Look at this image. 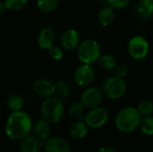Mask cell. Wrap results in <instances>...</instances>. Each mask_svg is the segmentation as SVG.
I'll return each mask as SVG.
<instances>
[{"mask_svg": "<svg viewBox=\"0 0 153 152\" xmlns=\"http://www.w3.org/2000/svg\"><path fill=\"white\" fill-rule=\"evenodd\" d=\"M45 152H71L69 143L63 138H48L44 144Z\"/></svg>", "mask_w": 153, "mask_h": 152, "instance_id": "obj_12", "label": "cell"}, {"mask_svg": "<svg viewBox=\"0 0 153 152\" xmlns=\"http://www.w3.org/2000/svg\"><path fill=\"white\" fill-rule=\"evenodd\" d=\"M128 53L135 60L145 58L149 53L150 45L143 36H134L128 42Z\"/></svg>", "mask_w": 153, "mask_h": 152, "instance_id": "obj_6", "label": "cell"}, {"mask_svg": "<svg viewBox=\"0 0 153 152\" xmlns=\"http://www.w3.org/2000/svg\"><path fill=\"white\" fill-rule=\"evenodd\" d=\"M128 67L126 64L124 63H117V65H116V67L114 68V72H115V75L120 78H125L127 74H128Z\"/></svg>", "mask_w": 153, "mask_h": 152, "instance_id": "obj_29", "label": "cell"}, {"mask_svg": "<svg viewBox=\"0 0 153 152\" xmlns=\"http://www.w3.org/2000/svg\"><path fill=\"white\" fill-rule=\"evenodd\" d=\"M151 1H152V2H153V0H151Z\"/></svg>", "mask_w": 153, "mask_h": 152, "instance_id": "obj_32", "label": "cell"}, {"mask_svg": "<svg viewBox=\"0 0 153 152\" xmlns=\"http://www.w3.org/2000/svg\"><path fill=\"white\" fill-rule=\"evenodd\" d=\"M137 109L142 116H152L153 113V103L150 100H143L138 105Z\"/></svg>", "mask_w": 153, "mask_h": 152, "instance_id": "obj_26", "label": "cell"}, {"mask_svg": "<svg viewBox=\"0 0 153 152\" xmlns=\"http://www.w3.org/2000/svg\"><path fill=\"white\" fill-rule=\"evenodd\" d=\"M100 56L101 48L99 42L95 39H85L77 47V56L82 64L92 65L99 60Z\"/></svg>", "mask_w": 153, "mask_h": 152, "instance_id": "obj_4", "label": "cell"}, {"mask_svg": "<svg viewBox=\"0 0 153 152\" xmlns=\"http://www.w3.org/2000/svg\"><path fill=\"white\" fill-rule=\"evenodd\" d=\"M32 90L34 93L42 99L53 97L56 94V85L47 79H38L33 82Z\"/></svg>", "mask_w": 153, "mask_h": 152, "instance_id": "obj_10", "label": "cell"}, {"mask_svg": "<svg viewBox=\"0 0 153 152\" xmlns=\"http://www.w3.org/2000/svg\"><path fill=\"white\" fill-rule=\"evenodd\" d=\"M6 104H7L8 108L12 112L20 111L22 109V108L24 106V99L21 95L15 93V94H12L8 97Z\"/></svg>", "mask_w": 153, "mask_h": 152, "instance_id": "obj_20", "label": "cell"}, {"mask_svg": "<svg viewBox=\"0 0 153 152\" xmlns=\"http://www.w3.org/2000/svg\"><path fill=\"white\" fill-rule=\"evenodd\" d=\"M98 62H99L100 66L102 69L106 70V71L114 70V68L117 65V61L116 57L113 55H110V54L101 55L100 56Z\"/></svg>", "mask_w": 153, "mask_h": 152, "instance_id": "obj_21", "label": "cell"}, {"mask_svg": "<svg viewBox=\"0 0 153 152\" xmlns=\"http://www.w3.org/2000/svg\"><path fill=\"white\" fill-rule=\"evenodd\" d=\"M59 4V0H37V6L42 13H52Z\"/></svg>", "mask_w": 153, "mask_h": 152, "instance_id": "obj_22", "label": "cell"}, {"mask_svg": "<svg viewBox=\"0 0 153 152\" xmlns=\"http://www.w3.org/2000/svg\"><path fill=\"white\" fill-rule=\"evenodd\" d=\"M116 18L115 9L110 5L103 6L98 13V21L102 26H109L112 24Z\"/></svg>", "mask_w": 153, "mask_h": 152, "instance_id": "obj_16", "label": "cell"}, {"mask_svg": "<svg viewBox=\"0 0 153 152\" xmlns=\"http://www.w3.org/2000/svg\"><path fill=\"white\" fill-rule=\"evenodd\" d=\"M33 131L39 141L46 142L51 134V124H49L45 119H38L33 124Z\"/></svg>", "mask_w": 153, "mask_h": 152, "instance_id": "obj_14", "label": "cell"}, {"mask_svg": "<svg viewBox=\"0 0 153 152\" xmlns=\"http://www.w3.org/2000/svg\"><path fill=\"white\" fill-rule=\"evenodd\" d=\"M20 151L21 152H39V139L28 134L26 137L21 140Z\"/></svg>", "mask_w": 153, "mask_h": 152, "instance_id": "obj_17", "label": "cell"}, {"mask_svg": "<svg viewBox=\"0 0 153 152\" xmlns=\"http://www.w3.org/2000/svg\"><path fill=\"white\" fill-rule=\"evenodd\" d=\"M139 128L143 134L147 136L153 135V116H142L139 124Z\"/></svg>", "mask_w": 153, "mask_h": 152, "instance_id": "obj_24", "label": "cell"}, {"mask_svg": "<svg viewBox=\"0 0 153 152\" xmlns=\"http://www.w3.org/2000/svg\"><path fill=\"white\" fill-rule=\"evenodd\" d=\"M101 90L107 98L110 99H118L122 98L126 91V82L123 78L116 75L109 76L103 82Z\"/></svg>", "mask_w": 153, "mask_h": 152, "instance_id": "obj_5", "label": "cell"}, {"mask_svg": "<svg viewBox=\"0 0 153 152\" xmlns=\"http://www.w3.org/2000/svg\"><path fill=\"white\" fill-rule=\"evenodd\" d=\"M5 10H7V9H6V6L4 4V2L0 1V15L3 14L5 12Z\"/></svg>", "mask_w": 153, "mask_h": 152, "instance_id": "obj_31", "label": "cell"}, {"mask_svg": "<svg viewBox=\"0 0 153 152\" xmlns=\"http://www.w3.org/2000/svg\"><path fill=\"white\" fill-rule=\"evenodd\" d=\"M6 9L12 12L22 10L28 3V0H4Z\"/></svg>", "mask_w": 153, "mask_h": 152, "instance_id": "obj_25", "label": "cell"}, {"mask_svg": "<svg viewBox=\"0 0 153 152\" xmlns=\"http://www.w3.org/2000/svg\"><path fill=\"white\" fill-rule=\"evenodd\" d=\"M135 13L142 19H150L153 16V2L151 0H138L135 4Z\"/></svg>", "mask_w": 153, "mask_h": 152, "instance_id": "obj_15", "label": "cell"}, {"mask_svg": "<svg viewBox=\"0 0 153 152\" xmlns=\"http://www.w3.org/2000/svg\"><path fill=\"white\" fill-rule=\"evenodd\" d=\"M152 47H153V43H152Z\"/></svg>", "mask_w": 153, "mask_h": 152, "instance_id": "obj_33", "label": "cell"}, {"mask_svg": "<svg viewBox=\"0 0 153 152\" xmlns=\"http://www.w3.org/2000/svg\"><path fill=\"white\" fill-rule=\"evenodd\" d=\"M80 43H81L80 34L74 29H68L65 30L61 36L62 47L67 51L74 50L75 48L78 47Z\"/></svg>", "mask_w": 153, "mask_h": 152, "instance_id": "obj_11", "label": "cell"}, {"mask_svg": "<svg viewBox=\"0 0 153 152\" xmlns=\"http://www.w3.org/2000/svg\"><path fill=\"white\" fill-rule=\"evenodd\" d=\"M108 119V112L100 107L91 108L84 116V122L90 128L97 129L102 127Z\"/></svg>", "mask_w": 153, "mask_h": 152, "instance_id": "obj_7", "label": "cell"}, {"mask_svg": "<svg viewBox=\"0 0 153 152\" xmlns=\"http://www.w3.org/2000/svg\"><path fill=\"white\" fill-rule=\"evenodd\" d=\"M56 94L60 99H66L71 94V89L69 85L64 81H57L56 83Z\"/></svg>", "mask_w": 153, "mask_h": 152, "instance_id": "obj_23", "label": "cell"}, {"mask_svg": "<svg viewBox=\"0 0 153 152\" xmlns=\"http://www.w3.org/2000/svg\"><path fill=\"white\" fill-rule=\"evenodd\" d=\"M48 54H49V56L53 60H56V61L61 60L63 58V56H64V51H63V49L60 47L55 46V45L48 49Z\"/></svg>", "mask_w": 153, "mask_h": 152, "instance_id": "obj_27", "label": "cell"}, {"mask_svg": "<svg viewBox=\"0 0 153 152\" xmlns=\"http://www.w3.org/2000/svg\"><path fill=\"white\" fill-rule=\"evenodd\" d=\"M98 152H117V151L113 148V147H110V146H104V147H101Z\"/></svg>", "mask_w": 153, "mask_h": 152, "instance_id": "obj_30", "label": "cell"}, {"mask_svg": "<svg viewBox=\"0 0 153 152\" xmlns=\"http://www.w3.org/2000/svg\"><path fill=\"white\" fill-rule=\"evenodd\" d=\"M32 126V120L26 112L15 111L9 115L5 123L4 133L9 139L21 141L30 133Z\"/></svg>", "mask_w": 153, "mask_h": 152, "instance_id": "obj_1", "label": "cell"}, {"mask_svg": "<svg viewBox=\"0 0 153 152\" xmlns=\"http://www.w3.org/2000/svg\"><path fill=\"white\" fill-rule=\"evenodd\" d=\"M65 114V106L63 100L57 97L45 99L40 106L41 118L45 119L51 125L60 122Z\"/></svg>", "mask_w": 153, "mask_h": 152, "instance_id": "obj_3", "label": "cell"}, {"mask_svg": "<svg viewBox=\"0 0 153 152\" xmlns=\"http://www.w3.org/2000/svg\"><path fill=\"white\" fill-rule=\"evenodd\" d=\"M85 107L81 101H75L72 103L69 107L68 113L69 115L75 118L76 120L80 121H84V116H85Z\"/></svg>", "mask_w": 153, "mask_h": 152, "instance_id": "obj_19", "label": "cell"}, {"mask_svg": "<svg viewBox=\"0 0 153 152\" xmlns=\"http://www.w3.org/2000/svg\"><path fill=\"white\" fill-rule=\"evenodd\" d=\"M56 41L55 31L50 28H43L38 36V44L40 48L48 50L51 47L54 46Z\"/></svg>", "mask_w": 153, "mask_h": 152, "instance_id": "obj_13", "label": "cell"}, {"mask_svg": "<svg viewBox=\"0 0 153 152\" xmlns=\"http://www.w3.org/2000/svg\"><path fill=\"white\" fill-rule=\"evenodd\" d=\"M89 126L86 125L84 121L77 120L69 128V133L72 137L75 139H82L88 133Z\"/></svg>", "mask_w": 153, "mask_h": 152, "instance_id": "obj_18", "label": "cell"}, {"mask_svg": "<svg viewBox=\"0 0 153 152\" xmlns=\"http://www.w3.org/2000/svg\"><path fill=\"white\" fill-rule=\"evenodd\" d=\"M131 1L132 0H107V3L114 9L121 10L126 8L130 4Z\"/></svg>", "mask_w": 153, "mask_h": 152, "instance_id": "obj_28", "label": "cell"}, {"mask_svg": "<svg viewBox=\"0 0 153 152\" xmlns=\"http://www.w3.org/2000/svg\"><path fill=\"white\" fill-rule=\"evenodd\" d=\"M142 116L137 108L126 107L122 108L115 119L116 127L123 133H132L139 127Z\"/></svg>", "mask_w": 153, "mask_h": 152, "instance_id": "obj_2", "label": "cell"}, {"mask_svg": "<svg viewBox=\"0 0 153 152\" xmlns=\"http://www.w3.org/2000/svg\"><path fill=\"white\" fill-rule=\"evenodd\" d=\"M103 92L97 87H89L82 94L81 102L86 108L91 109L98 108L103 101Z\"/></svg>", "mask_w": 153, "mask_h": 152, "instance_id": "obj_8", "label": "cell"}, {"mask_svg": "<svg viewBox=\"0 0 153 152\" xmlns=\"http://www.w3.org/2000/svg\"><path fill=\"white\" fill-rule=\"evenodd\" d=\"M95 73L91 65L82 64L78 66L74 72V82L80 87L89 86L94 80Z\"/></svg>", "mask_w": 153, "mask_h": 152, "instance_id": "obj_9", "label": "cell"}]
</instances>
